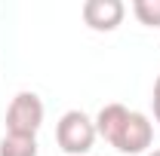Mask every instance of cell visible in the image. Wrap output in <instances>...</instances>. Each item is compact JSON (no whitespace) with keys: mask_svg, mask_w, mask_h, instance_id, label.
<instances>
[{"mask_svg":"<svg viewBox=\"0 0 160 156\" xmlns=\"http://www.w3.org/2000/svg\"><path fill=\"white\" fill-rule=\"evenodd\" d=\"M43 101L37 92H16L9 107H6V135H25V138H37L40 126H43Z\"/></svg>","mask_w":160,"mask_h":156,"instance_id":"3","label":"cell"},{"mask_svg":"<svg viewBox=\"0 0 160 156\" xmlns=\"http://www.w3.org/2000/svg\"><path fill=\"white\" fill-rule=\"evenodd\" d=\"M0 156H37V138L3 135L0 138Z\"/></svg>","mask_w":160,"mask_h":156,"instance_id":"5","label":"cell"},{"mask_svg":"<svg viewBox=\"0 0 160 156\" xmlns=\"http://www.w3.org/2000/svg\"><path fill=\"white\" fill-rule=\"evenodd\" d=\"M80 16H83L89 31L108 34V31H117L120 28V21L126 16V6L120 0H86L83 9H80Z\"/></svg>","mask_w":160,"mask_h":156,"instance_id":"4","label":"cell"},{"mask_svg":"<svg viewBox=\"0 0 160 156\" xmlns=\"http://www.w3.org/2000/svg\"><path fill=\"white\" fill-rule=\"evenodd\" d=\"M132 16L145 28H160V0H132Z\"/></svg>","mask_w":160,"mask_h":156,"instance_id":"6","label":"cell"},{"mask_svg":"<svg viewBox=\"0 0 160 156\" xmlns=\"http://www.w3.org/2000/svg\"><path fill=\"white\" fill-rule=\"evenodd\" d=\"M151 107H154V119L160 122V77L154 80V95H151Z\"/></svg>","mask_w":160,"mask_h":156,"instance_id":"7","label":"cell"},{"mask_svg":"<svg viewBox=\"0 0 160 156\" xmlns=\"http://www.w3.org/2000/svg\"><path fill=\"white\" fill-rule=\"evenodd\" d=\"M145 156H160V150H148V153H145Z\"/></svg>","mask_w":160,"mask_h":156,"instance_id":"8","label":"cell"},{"mask_svg":"<svg viewBox=\"0 0 160 156\" xmlns=\"http://www.w3.org/2000/svg\"><path fill=\"white\" fill-rule=\"evenodd\" d=\"M96 122L86 117L83 110H68L56 122V144L62 153L68 156H86L96 144Z\"/></svg>","mask_w":160,"mask_h":156,"instance_id":"2","label":"cell"},{"mask_svg":"<svg viewBox=\"0 0 160 156\" xmlns=\"http://www.w3.org/2000/svg\"><path fill=\"white\" fill-rule=\"evenodd\" d=\"M92 122H96V135L105 138L117 153L126 156L148 153V147L154 141V122L145 113L129 110L123 104H105Z\"/></svg>","mask_w":160,"mask_h":156,"instance_id":"1","label":"cell"}]
</instances>
